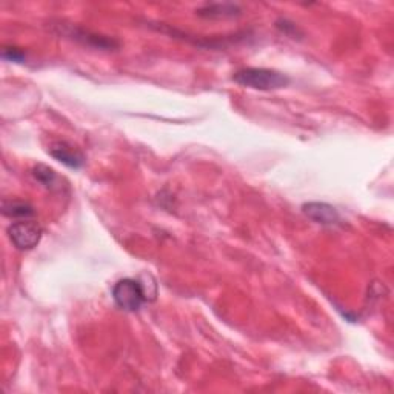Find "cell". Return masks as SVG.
<instances>
[{
  "label": "cell",
  "mask_w": 394,
  "mask_h": 394,
  "mask_svg": "<svg viewBox=\"0 0 394 394\" xmlns=\"http://www.w3.org/2000/svg\"><path fill=\"white\" fill-rule=\"evenodd\" d=\"M2 59L8 61V62L21 63V62L25 61V53L21 50V48H16V46L4 48V50H2Z\"/></svg>",
  "instance_id": "obj_10"
},
{
  "label": "cell",
  "mask_w": 394,
  "mask_h": 394,
  "mask_svg": "<svg viewBox=\"0 0 394 394\" xmlns=\"http://www.w3.org/2000/svg\"><path fill=\"white\" fill-rule=\"evenodd\" d=\"M48 155H50L54 160L63 163L65 167L73 170H81L85 165V156L82 152L70 145L68 142H54L48 148Z\"/></svg>",
  "instance_id": "obj_4"
},
{
  "label": "cell",
  "mask_w": 394,
  "mask_h": 394,
  "mask_svg": "<svg viewBox=\"0 0 394 394\" xmlns=\"http://www.w3.org/2000/svg\"><path fill=\"white\" fill-rule=\"evenodd\" d=\"M233 81L245 88L259 91H274L282 90L290 83V78L286 74L268 70V68H244L234 73Z\"/></svg>",
  "instance_id": "obj_2"
},
{
  "label": "cell",
  "mask_w": 394,
  "mask_h": 394,
  "mask_svg": "<svg viewBox=\"0 0 394 394\" xmlns=\"http://www.w3.org/2000/svg\"><path fill=\"white\" fill-rule=\"evenodd\" d=\"M276 26L284 34H286L288 37H291V39H301V37H302V31L299 30V28H297L293 22L286 21V19H281V21H277Z\"/></svg>",
  "instance_id": "obj_9"
},
{
  "label": "cell",
  "mask_w": 394,
  "mask_h": 394,
  "mask_svg": "<svg viewBox=\"0 0 394 394\" xmlns=\"http://www.w3.org/2000/svg\"><path fill=\"white\" fill-rule=\"evenodd\" d=\"M42 233V227L30 219L19 220L8 228V236L11 239L13 245L17 249H22V252H28V249H33L39 245Z\"/></svg>",
  "instance_id": "obj_3"
},
{
  "label": "cell",
  "mask_w": 394,
  "mask_h": 394,
  "mask_svg": "<svg viewBox=\"0 0 394 394\" xmlns=\"http://www.w3.org/2000/svg\"><path fill=\"white\" fill-rule=\"evenodd\" d=\"M240 6L237 4H205L196 9L197 16L205 19H233L240 16Z\"/></svg>",
  "instance_id": "obj_6"
},
{
  "label": "cell",
  "mask_w": 394,
  "mask_h": 394,
  "mask_svg": "<svg viewBox=\"0 0 394 394\" xmlns=\"http://www.w3.org/2000/svg\"><path fill=\"white\" fill-rule=\"evenodd\" d=\"M113 299L123 311H139L145 302L156 299V293L150 291V288L139 279H120L113 286Z\"/></svg>",
  "instance_id": "obj_1"
},
{
  "label": "cell",
  "mask_w": 394,
  "mask_h": 394,
  "mask_svg": "<svg viewBox=\"0 0 394 394\" xmlns=\"http://www.w3.org/2000/svg\"><path fill=\"white\" fill-rule=\"evenodd\" d=\"M33 176L37 182H39V184H42L48 190H54L59 187L57 185L59 184V176L56 175V171L50 167L42 165V163L33 168Z\"/></svg>",
  "instance_id": "obj_8"
},
{
  "label": "cell",
  "mask_w": 394,
  "mask_h": 394,
  "mask_svg": "<svg viewBox=\"0 0 394 394\" xmlns=\"http://www.w3.org/2000/svg\"><path fill=\"white\" fill-rule=\"evenodd\" d=\"M2 213L6 217L11 219H31L36 216V209L33 208V205L28 204V202L24 200H13V199H5L2 204Z\"/></svg>",
  "instance_id": "obj_7"
},
{
  "label": "cell",
  "mask_w": 394,
  "mask_h": 394,
  "mask_svg": "<svg viewBox=\"0 0 394 394\" xmlns=\"http://www.w3.org/2000/svg\"><path fill=\"white\" fill-rule=\"evenodd\" d=\"M302 211L313 222L321 225H336L341 220L339 211L333 205L323 204V202H309L302 207Z\"/></svg>",
  "instance_id": "obj_5"
}]
</instances>
